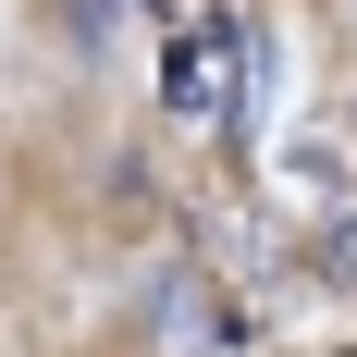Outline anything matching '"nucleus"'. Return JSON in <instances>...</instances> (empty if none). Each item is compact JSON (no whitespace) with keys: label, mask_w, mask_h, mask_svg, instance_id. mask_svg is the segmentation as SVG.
Wrapping results in <instances>:
<instances>
[{"label":"nucleus","mask_w":357,"mask_h":357,"mask_svg":"<svg viewBox=\"0 0 357 357\" xmlns=\"http://www.w3.org/2000/svg\"><path fill=\"white\" fill-rule=\"evenodd\" d=\"M50 13H62L74 50H111V13H123V0H50Z\"/></svg>","instance_id":"nucleus-1"}]
</instances>
